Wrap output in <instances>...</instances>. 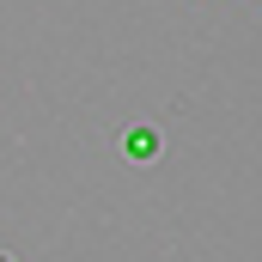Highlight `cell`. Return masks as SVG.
<instances>
[{"mask_svg": "<svg viewBox=\"0 0 262 262\" xmlns=\"http://www.w3.org/2000/svg\"><path fill=\"white\" fill-rule=\"evenodd\" d=\"M122 152H128V159H140V165H146V159L159 152V134H152V128H134V134H122Z\"/></svg>", "mask_w": 262, "mask_h": 262, "instance_id": "cell-1", "label": "cell"}, {"mask_svg": "<svg viewBox=\"0 0 262 262\" xmlns=\"http://www.w3.org/2000/svg\"><path fill=\"white\" fill-rule=\"evenodd\" d=\"M0 262H12V256H0Z\"/></svg>", "mask_w": 262, "mask_h": 262, "instance_id": "cell-2", "label": "cell"}]
</instances>
